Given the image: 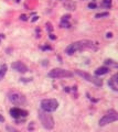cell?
Segmentation results:
<instances>
[{"instance_id":"14","label":"cell","mask_w":118,"mask_h":132,"mask_svg":"<svg viewBox=\"0 0 118 132\" xmlns=\"http://www.w3.org/2000/svg\"><path fill=\"white\" fill-rule=\"evenodd\" d=\"M109 15V13L108 12H102V13H97L96 15H95V18L96 19H100V18H104V17H108Z\"/></svg>"},{"instance_id":"8","label":"cell","mask_w":118,"mask_h":132,"mask_svg":"<svg viewBox=\"0 0 118 132\" xmlns=\"http://www.w3.org/2000/svg\"><path fill=\"white\" fill-rule=\"evenodd\" d=\"M10 116L14 119H20V118H25L28 116V111L23 110L21 108L13 107L10 109Z\"/></svg>"},{"instance_id":"20","label":"cell","mask_w":118,"mask_h":132,"mask_svg":"<svg viewBox=\"0 0 118 132\" xmlns=\"http://www.w3.org/2000/svg\"><path fill=\"white\" fill-rule=\"evenodd\" d=\"M20 19H22L23 21H25V20H27V15H24V14H22L21 17H20Z\"/></svg>"},{"instance_id":"11","label":"cell","mask_w":118,"mask_h":132,"mask_svg":"<svg viewBox=\"0 0 118 132\" xmlns=\"http://www.w3.org/2000/svg\"><path fill=\"white\" fill-rule=\"evenodd\" d=\"M109 72V68L106 67V66H103V67H98L95 71V75L96 76H102V75H105Z\"/></svg>"},{"instance_id":"19","label":"cell","mask_w":118,"mask_h":132,"mask_svg":"<svg viewBox=\"0 0 118 132\" xmlns=\"http://www.w3.org/2000/svg\"><path fill=\"white\" fill-rule=\"evenodd\" d=\"M106 38H107V39H110V38H113V33H107V34H106Z\"/></svg>"},{"instance_id":"25","label":"cell","mask_w":118,"mask_h":132,"mask_svg":"<svg viewBox=\"0 0 118 132\" xmlns=\"http://www.w3.org/2000/svg\"><path fill=\"white\" fill-rule=\"evenodd\" d=\"M0 121H4V118H2L1 116H0Z\"/></svg>"},{"instance_id":"16","label":"cell","mask_w":118,"mask_h":132,"mask_svg":"<svg viewBox=\"0 0 118 132\" xmlns=\"http://www.w3.org/2000/svg\"><path fill=\"white\" fill-rule=\"evenodd\" d=\"M70 18H71V15H70V14H66V15H64V17L62 18V21H68Z\"/></svg>"},{"instance_id":"23","label":"cell","mask_w":118,"mask_h":132,"mask_svg":"<svg viewBox=\"0 0 118 132\" xmlns=\"http://www.w3.org/2000/svg\"><path fill=\"white\" fill-rule=\"evenodd\" d=\"M36 20H38V17H34V18L32 19V21H33V22H34V21H36Z\"/></svg>"},{"instance_id":"17","label":"cell","mask_w":118,"mask_h":132,"mask_svg":"<svg viewBox=\"0 0 118 132\" xmlns=\"http://www.w3.org/2000/svg\"><path fill=\"white\" fill-rule=\"evenodd\" d=\"M88 8L90 9H95L96 8V4L95 2H90V4H88Z\"/></svg>"},{"instance_id":"5","label":"cell","mask_w":118,"mask_h":132,"mask_svg":"<svg viewBox=\"0 0 118 132\" xmlns=\"http://www.w3.org/2000/svg\"><path fill=\"white\" fill-rule=\"evenodd\" d=\"M75 73L79 76L83 77V79H86L87 82L93 83L94 85L97 86V87H100V86L103 85V80H102V79H99L98 77H94V76H92L90 74L86 73V72H82V71H79V69H76Z\"/></svg>"},{"instance_id":"21","label":"cell","mask_w":118,"mask_h":132,"mask_svg":"<svg viewBox=\"0 0 118 132\" xmlns=\"http://www.w3.org/2000/svg\"><path fill=\"white\" fill-rule=\"evenodd\" d=\"M113 62H114V61H111V60H107V61L105 62V63H106V64H114Z\"/></svg>"},{"instance_id":"9","label":"cell","mask_w":118,"mask_h":132,"mask_svg":"<svg viewBox=\"0 0 118 132\" xmlns=\"http://www.w3.org/2000/svg\"><path fill=\"white\" fill-rule=\"evenodd\" d=\"M11 67L13 68L14 71H17V72H19V73H22V74H24V73H27V72L29 71V68H28V66L25 64H23L22 62H14L13 64L11 65Z\"/></svg>"},{"instance_id":"2","label":"cell","mask_w":118,"mask_h":132,"mask_svg":"<svg viewBox=\"0 0 118 132\" xmlns=\"http://www.w3.org/2000/svg\"><path fill=\"white\" fill-rule=\"evenodd\" d=\"M39 119L41 123H42L43 128L51 130L54 128V119L49 112H44V111L40 110L39 111Z\"/></svg>"},{"instance_id":"22","label":"cell","mask_w":118,"mask_h":132,"mask_svg":"<svg viewBox=\"0 0 118 132\" xmlns=\"http://www.w3.org/2000/svg\"><path fill=\"white\" fill-rule=\"evenodd\" d=\"M50 39H51V40H55L56 38H55V36H54L53 34H50Z\"/></svg>"},{"instance_id":"7","label":"cell","mask_w":118,"mask_h":132,"mask_svg":"<svg viewBox=\"0 0 118 132\" xmlns=\"http://www.w3.org/2000/svg\"><path fill=\"white\" fill-rule=\"evenodd\" d=\"M116 120H118V114L115 110H109L107 113L105 114L103 118H100L99 120V125L100 127H104V125L108 124V123H111V122H115Z\"/></svg>"},{"instance_id":"15","label":"cell","mask_w":118,"mask_h":132,"mask_svg":"<svg viewBox=\"0 0 118 132\" xmlns=\"http://www.w3.org/2000/svg\"><path fill=\"white\" fill-rule=\"evenodd\" d=\"M61 26H62V28H70L71 25H70L68 21H62L61 22Z\"/></svg>"},{"instance_id":"12","label":"cell","mask_w":118,"mask_h":132,"mask_svg":"<svg viewBox=\"0 0 118 132\" xmlns=\"http://www.w3.org/2000/svg\"><path fill=\"white\" fill-rule=\"evenodd\" d=\"M7 73V65L6 64H1L0 65V79H2Z\"/></svg>"},{"instance_id":"24","label":"cell","mask_w":118,"mask_h":132,"mask_svg":"<svg viewBox=\"0 0 118 132\" xmlns=\"http://www.w3.org/2000/svg\"><path fill=\"white\" fill-rule=\"evenodd\" d=\"M4 34H0V40H1V39H4Z\"/></svg>"},{"instance_id":"1","label":"cell","mask_w":118,"mask_h":132,"mask_svg":"<svg viewBox=\"0 0 118 132\" xmlns=\"http://www.w3.org/2000/svg\"><path fill=\"white\" fill-rule=\"evenodd\" d=\"M94 46V43L88 40H81V41H76V42L70 44L66 49H65V53L67 55H73V54L81 52V51L87 50V49H92Z\"/></svg>"},{"instance_id":"4","label":"cell","mask_w":118,"mask_h":132,"mask_svg":"<svg viewBox=\"0 0 118 132\" xmlns=\"http://www.w3.org/2000/svg\"><path fill=\"white\" fill-rule=\"evenodd\" d=\"M51 78H65V77H72L73 73L67 69H62V68H54L47 74Z\"/></svg>"},{"instance_id":"6","label":"cell","mask_w":118,"mask_h":132,"mask_svg":"<svg viewBox=\"0 0 118 132\" xmlns=\"http://www.w3.org/2000/svg\"><path fill=\"white\" fill-rule=\"evenodd\" d=\"M9 100L13 105H17V106H23V105L27 104V99L25 97L20 93H17V91H12V93H9Z\"/></svg>"},{"instance_id":"3","label":"cell","mask_w":118,"mask_h":132,"mask_svg":"<svg viewBox=\"0 0 118 132\" xmlns=\"http://www.w3.org/2000/svg\"><path fill=\"white\" fill-rule=\"evenodd\" d=\"M59 108V101L56 99L50 98V99H43L41 101V110L44 112H53Z\"/></svg>"},{"instance_id":"18","label":"cell","mask_w":118,"mask_h":132,"mask_svg":"<svg viewBox=\"0 0 118 132\" xmlns=\"http://www.w3.org/2000/svg\"><path fill=\"white\" fill-rule=\"evenodd\" d=\"M7 130H8L9 132H19L18 130H16L14 128H11V127H7Z\"/></svg>"},{"instance_id":"13","label":"cell","mask_w":118,"mask_h":132,"mask_svg":"<svg viewBox=\"0 0 118 132\" xmlns=\"http://www.w3.org/2000/svg\"><path fill=\"white\" fill-rule=\"evenodd\" d=\"M102 6L105 8H110L111 7V0H103Z\"/></svg>"},{"instance_id":"10","label":"cell","mask_w":118,"mask_h":132,"mask_svg":"<svg viewBox=\"0 0 118 132\" xmlns=\"http://www.w3.org/2000/svg\"><path fill=\"white\" fill-rule=\"evenodd\" d=\"M117 78H118V75L115 74V75L108 80V86H109L113 90H115V91H118V79Z\"/></svg>"}]
</instances>
